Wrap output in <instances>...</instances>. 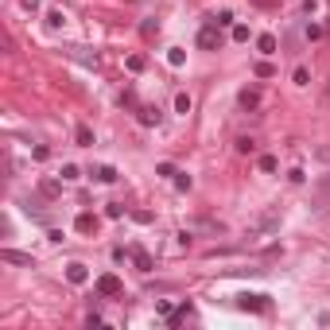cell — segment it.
<instances>
[{
	"mask_svg": "<svg viewBox=\"0 0 330 330\" xmlns=\"http://www.w3.org/2000/svg\"><path fill=\"white\" fill-rule=\"evenodd\" d=\"M237 101H241V109H260V90H241Z\"/></svg>",
	"mask_w": 330,
	"mask_h": 330,
	"instance_id": "5b68a950",
	"label": "cell"
},
{
	"mask_svg": "<svg viewBox=\"0 0 330 330\" xmlns=\"http://www.w3.org/2000/svg\"><path fill=\"white\" fill-rule=\"evenodd\" d=\"M237 307L241 311H264V307H268V295H249V291H245V295H237Z\"/></svg>",
	"mask_w": 330,
	"mask_h": 330,
	"instance_id": "6da1fadb",
	"label": "cell"
},
{
	"mask_svg": "<svg viewBox=\"0 0 330 330\" xmlns=\"http://www.w3.org/2000/svg\"><path fill=\"white\" fill-rule=\"evenodd\" d=\"M256 78H272V66H268V62H256Z\"/></svg>",
	"mask_w": 330,
	"mask_h": 330,
	"instance_id": "d4e9b609",
	"label": "cell"
},
{
	"mask_svg": "<svg viewBox=\"0 0 330 330\" xmlns=\"http://www.w3.org/2000/svg\"><path fill=\"white\" fill-rule=\"evenodd\" d=\"M210 24H218V28H225V24H233V12H218V16L210 20Z\"/></svg>",
	"mask_w": 330,
	"mask_h": 330,
	"instance_id": "ffe728a7",
	"label": "cell"
},
{
	"mask_svg": "<svg viewBox=\"0 0 330 330\" xmlns=\"http://www.w3.org/2000/svg\"><path fill=\"white\" fill-rule=\"evenodd\" d=\"M256 8H272V4H276V0H253Z\"/></svg>",
	"mask_w": 330,
	"mask_h": 330,
	"instance_id": "f546056e",
	"label": "cell"
},
{
	"mask_svg": "<svg viewBox=\"0 0 330 330\" xmlns=\"http://www.w3.org/2000/svg\"><path fill=\"white\" fill-rule=\"evenodd\" d=\"M0 260H4V264H31V256L16 253V249H0Z\"/></svg>",
	"mask_w": 330,
	"mask_h": 330,
	"instance_id": "8992f818",
	"label": "cell"
},
{
	"mask_svg": "<svg viewBox=\"0 0 330 330\" xmlns=\"http://www.w3.org/2000/svg\"><path fill=\"white\" fill-rule=\"evenodd\" d=\"M260 171H276V155H260Z\"/></svg>",
	"mask_w": 330,
	"mask_h": 330,
	"instance_id": "603a6c76",
	"label": "cell"
},
{
	"mask_svg": "<svg viewBox=\"0 0 330 330\" xmlns=\"http://www.w3.org/2000/svg\"><path fill=\"white\" fill-rule=\"evenodd\" d=\"M140 124H159V109L155 105H140Z\"/></svg>",
	"mask_w": 330,
	"mask_h": 330,
	"instance_id": "7c38bea8",
	"label": "cell"
},
{
	"mask_svg": "<svg viewBox=\"0 0 330 330\" xmlns=\"http://www.w3.org/2000/svg\"><path fill=\"white\" fill-rule=\"evenodd\" d=\"M237 151H256V140H249V136H241V140H237Z\"/></svg>",
	"mask_w": 330,
	"mask_h": 330,
	"instance_id": "44dd1931",
	"label": "cell"
},
{
	"mask_svg": "<svg viewBox=\"0 0 330 330\" xmlns=\"http://www.w3.org/2000/svg\"><path fill=\"white\" fill-rule=\"evenodd\" d=\"M183 59H187L183 47H171V51H167V62H171V66H183Z\"/></svg>",
	"mask_w": 330,
	"mask_h": 330,
	"instance_id": "2e32d148",
	"label": "cell"
},
{
	"mask_svg": "<svg viewBox=\"0 0 330 330\" xmlns=\"http://www.w3.org/2000/svg\"><path fill=\"white\" fill-rule=\"evenodd\" d=\"M295 86H311V74H307V66H295Z\"/></svg>",
	"mask_w": 330,
	"mask_h": 330,
	"instance_id": "e0dca14e",
	"label": "cell"
},
{
	"mask_svg": "<svg viewBox=\"0 0 330 330\" xmlns=\"http://www.w3.org/2000/svg\"><path fill=\"white\" fill-rule=\"evenodd\" d=\"M318 105H322V109H330V86H326V93L318 97Z\"/></svg>",
	"mask_w": 330,
	"mask_h": 330,
	"instance_id": "83f0119b",
	"label": "cell"
},
{
	"mask_svg": "<svg viewBox=\"0 0 330 330\" xmlns=\"http://www.w3.org/2000/svg\"><path fill=\"white\" fill-rule=\"evenodd\" d=\"M97 291L101 295H120V280L113 272H105V276H97Z\"/></svg>",
	"mask_w": 330,
	"mask_h": 330,
	"instance_id": "3957f363",
	"label": "cell"
},
{
	"mask_svg": "<svg viewBox=\"0 0 330 330\" xmlns=\"http://www.w3.org/2000/svg\"><path fill=\"white\" fill-rule=\"evenodd\" d=\"M175 113H191V93H175Z\"/></svg>",
	"mask_w": 330,
	"mask_h": 330,
	"instance_id": "9a60e30c",
	"label": "cell"
},
{
	"mask_svg": "<svg viewBox=\"0 0 330 330\" xmlns=\"http://www.w3.org/2000/svg\"><path fill=\"white\" fill-rule=\"evenodd\" d=\"M128 70L140 74V70H144V55H128Z\"/></svg>",
	"mask_w": 330,
	"mask_h": 330,
	"instance_id": "d6986e66",
	"label": "cell"
},
{
	"mask_svg": "<svg viewBox=\"0 0 330 330\" xmlns=\"http://www.w3.org/2000/svg\"><path fill=\"white\" fill-rule=\"evenodd\" d=\"M20 4H24L28 12H35V8H39V0H20Z\"/></svg>",
	"mask_w": 330,
	"mask_h": 330,
	"instance_id": "f1b7e54d",
	"label": "cell"
},
{
	"mask_svg": "<svg viewBox=\"0 0 330 330\" xmlns=\"http://www.w3.org/2000/svg\"><path fill=\"white\" fill-rule=\"evenodd\" d=\"M78 175H82V171H78L74 163H66V167H62V179H66V183H70V179H78Z\"/></svg>",
	"mask_w": 330,
	"mask_h": 330,
	"instance_id": "7402d4cb",
	"label": "cell"
},
{
	"mask_svg": "<svg viewBox=\"0 0 330 330\" xmlns=\"http://www.w3.org/2000/svg\"><path fill=\"white\" fill-rule=\"evenodd\" d=\"M233 39H237V43H249V28H245V24H233Z\"/></svg>",
	"mask_w": 330,
	"mask_h": 330,
	"instance_id": "ac0fdd59",
	"label": "cell"
},
{
	"mask_svg": "<svg viewBox=\"0 0 330 330\" xmlns=\"http://www.w3.org/2000/svg\"><path fill=\"white\" fill-rule=\"evenodd\" d=\"M256 51L260 55H276V35H256Z\"/></svg>",
	"mask_w": 330,
	"mask_h": 330,
	"instance_id": "8fae6325",
	"label": "cell"
},
{
	"mask_svg": "<svg viewBox=\"0 0 330 330\" xmlns=\"http://www.w3.org/2000/svg\"><path fill=\"white\" fill-rule=\"evenodd\" d=\"M175 187H179V191H191V175H175Z\"/></svg>",
	"mask_w": 330,
	"mask_h": 330,
	"instance_id": "4316f807",
	"label": "cell"
},
{
	"mask_svg": "<svg viewBox=\"0 0 330 330\" xmlns=\"http://www.w3.org/2000/svg\"><path fill=\"white\" fill-rule=\"evenodd\" d=\"M93 225H97V222H93V214H78V218H74V229H78V233H90Z\"/></svg>",
	"mask_w": 330,
	"mask_h": 330,
	"instance_id": "4fadbf2b",
	"label": "cell"
},
{
	"mask_svg": "<svg viewBox=\"0 0 330 330\" xmlns=\"http://www.w3.org/2000/svg\"><path fill=\"white\" fill-rule=\"evenodd\" d=\"M62 20H66L62 12H51V16H47V24H51V28H62Z\"/></svg>",
	"mask_w": 330,
	"mask_h": 330,
	"instance_id": "cb8c5ba5",
	"label": "cell"
},
{
	"mask_svg": "<svg viewBox=\"0 0 330 330\" xmlns=\"http://www.w3.org/2000/svg\"><path fill=\"white\" fill-rule=\"evenodd\" d=\"M66 280H70V284H86V280H90V268H86V264H70V268H66Z\"/></svg>",
	"mask_w": 330,
	"mask_h": 330,
	"instance_id": "277c9868",
	"label": "cell"
},
{
	"mask_svg": "<svg viewBox=\"0 0 330 330\" xmlns=\"http://www.w3.org/2000/svg\"><path fill=\"white\" fill-rule=\"evenodd\" d=\"M315 210H330V179L318 183V198H315Z\"/></svg>",
	"mask_w": 330,
	"mask_h": 330,
	"instance_id": "ba28073f",
	"label": "cell"
},
{
	"mask_svg": "<svg viewBox=\"0 0 330 330\" xmlns=\"http://www.w3.org/2000/svg\"><path fill=\"white\" fill-rule=\"evenodd\" d=\"M93 175H97V183H117V167H97V171H93Z\"/></svg>",
	"mask_w": 330,
	"mask_h": 330,
	"instance_id": "5bb4252c",
	"label": "cell"
},
{
	"mask_svg": "<svg viewBox=\"0 0 330 330\" xmlns=\"http://www.w3.org/2000/svg\"><path fill=\"white\" fill-rule=\"evenodd\" d=\"M155 171H159L163 179H171V175H179V171H175V167H171V163H159V167H155Z\"/></svg>",
	"mask_w": 330,
	"mask_h": 330,
	"instance_id": "484cf974",
	"label": "cell"
},
{
	"mask_svg": "<svg viewBox=\"0 0 330 330\" xmlns=\"http://www.w3.org/2000/svg\"><path fill=\"white\" fill-rule=\"evenodd\" d=\"M280 225V214H264L260 222H253V233H268V229H276Z\"/></svg>",
	"mask_w": 330,
	"mask_h": 330,
	"instance_id": "52a82bcc",
	"label": "cell"
},
{
	"mask_svg": "<svg viewBox=\"0 0 330 330\" xmlns=\"http://www.w3.org/2000/svg\"><path fill=\"white\" fill-rule=\"evenodd\" d=\"M198 47L202 51H218V24H206V28L198 31Z\"/></svg>",
	"mask_w": 330,
	"mask_h": 330,
	"instance_id": "7a4b0ae2",
	"label": "cell"
},
{
	"mask_svg": "<svg viewBox=\"0 0 330 330\" xmlns=\"http://www.w3.org/2000/svg\"><path fill=\"white\" fill-rule=\"evenodd\" d=\"M74 140L82 144V148H93V128H90V124H78V128H74Z\"/></svg>",
	"mask_w": 330,
	"mask_h": 330,
	"instance_id": "9c48e42d",
	"label": "cell"
},
{
	"mask_svg": "<svg viewBox=\"0 0 330 330\" xmlns=\"http://www.w3.org/2000/svg\"><path fill=\"white\" fill-rule=\"evenodd\" d=\"M132 264H136L140 272H151V268H155V264H151V256L144 253V249H132Z\"/></svg>",
	"mask_w": 330,
	"mask_h": 330,
	"instance_id": "30bf717a",
	"label": "cell"
}]
</instances>
